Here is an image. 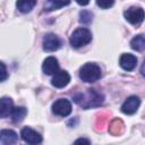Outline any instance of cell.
Returning <instances> with one entry per match:
<instances>
[{
    "label": "cell",
    "instance_id": "6da1fadb",
    "mask_svg": "<svg viewBox=\"0 0 145 145\" xmlns=\"http://www.w3.org/2000/svg\"><path fill=\"white\" fill-rule=\"evenodd\" d=\"M74 101L84 109H89L93 106H99L103 102V95L96 92L94 88L86 89L84 93H78L75 95Z\"/></svg>",
    "mask_w": 145,
    "mask_h": 145
},
{
    "label": "cell",
    "instance_id": "7a4b0ae2",
    "mask_svg": "<svg viewBox=\"0 0 145 145\" xmlns=\"http://www.w3.org/2000/svg\"><path fill=\"white\" fill-rule=\"evenodd\" d=\"M79 77L83 82L86 83L96 82L101 77V69L96 63L93 62L85 63L79 70Z\"/></svg>",
    "mask_w": 145,
    "mask_h": 145
},
{
    "label": "cell",
    "instance_id": "3957f363",
    "mask_svg": "<svg viewBox=\"0 0 145 145\" xmlns=\"http://www.w3.org/2000/svg\"><path fill=\"white\" fill-rule=\"evenodd\" d=\"M92 40V34L89 32V29L85 28V27H80L77 28L70 36V44L72 48H80L84 46L86 44H88Z\"/></svg>",
    "mask_w": 145,
    "mask_h": 145
},
{
    "label": "cell",
    "instance_id": "277c9868",
    "mask_svg": "<svg viewBox=\"0 0 145 145\" xmlns=\"http://www.w3.org/2000/svg\"><path fill=\"white\" fill-rule=\"evenodd\" d=\"M125 18L133 25L140 24L145 18V11L140 7H130L125 11Z\"/></svg>",
    "mask_w": 145,
    "mask_h": 145
},
{
    "label": "cell",
    "instance_id": "5b68a950",
    "mask_svg": "<svg viewBox=\"0 0 145 145\" xmlns=\"http://www.w3.org/2000/svg\"><path fill=\"white\" fill-rule=\"evenodd\" d=\"M52 111L60 117H67L71 112V103L67 99H59L52 104Z\"/></svg>",
    "mask_w": 145,
    "mask_h": 145
},
{
    "label": "cell",
    "instance_id": "8992f818",
    "mask_svg": "<svg viewBox=\"0 0 145 145\" xmlns=\"http://www.w3.org/2000/svg\"><path fill=\"white\" fill-rule=\"evenodd\" d=\"M20 136H22L23 140L28 143V144H40L42 142V136L37 131L33 130L29 127L23 128L22 133H20Z\"/></svg>",
    "mask_w": 145,
    "mask_h": 145
},
{
    "label": "cell",
    "instance_id": "52a82bcc",
    "mask_svg": "<svg viewBox=\"0 0 145 145\" xmlns=\"http://www.w3.org/2000/svg\"><path fill=\"white\" fill-rule=\"evenodd\" d=\"M139 104H140L139 97L136 96V95H131L121 105V111L123 113H126V114H133V113H135L137 111Z\"/></svg>",
    "mask_w": 145,
    "mask_h": 145
},
{
    "label": "cell",
    "instance_id": "ba28073f",
    "mask_svg": "<svg viewBox=\"0 0 145 145\" xmlns=\"http://www.w3.org/2000/svg\"><path fill=\"white\" fill-rule=\"evenodd\" d=\"M60 45H61V41L57 35L52 33H49L43 37V49L45 51H49V52L56 51L60 48Z\"/></svg>",
    "mask_w": 145,
    "mask_h": 145
},
{
    "label": "cell",
    "instance_id": "9c48e42d",
    "mask_svg": "<svg viewBox=\"0 0 145 145\" xmlns=\"http://www.w3.org/2000/svg\"><path fill=\"white\" fill-rule=\"evenodd\" d=\"M69 82H70V76L65 70H60V71L56 72L53 78H52V80H51L52 85L54 87H57V88H62V87L67 86Z\"/></svg>",
    "mask_w": 145,
    "mask_h": 145
},
{
    "label": "cell",
    "instance_id": "30bf717a",
    "mask_svg": "<svg viewBox=\"0 0 145 145\" xmlns=\"http://www.w3.org/2000/svg\"><path fill=\"white\" fill-rule=\"evenodd\" d=\"M119 63L121 66L122 69L127 70V71H130L133 70L136 65H137V58L134 56V54H130V53H123L120 59H119Z\"/></svg>",
    "mask_w": 145,
    "mask_h": 145
},
{
    "label": "cell",
    "instance_id": "8fae6325",
    "mask_svg": "<svg viewBox=\"0 0 145 145\" xmlns=\"http://www.w3.org/2000/svg\"><path fill=\"white\" fill-rule=\"evenodd\" d=\"M42 69H43V71H44L46 75H54L56 72L59 71V63H58V60H57L54 57H48V58L44 60V62H43Z\"/></svg>",
    "mask_w": 145,
    "mask_h": 145
},
{
    "label": "cell",
    "instance_id": "7c38bea8",
    "mask_svg": "<svg viewBox=\"0 0 145 145\" xmlns=\"http://www.w3.org/2000/svg\"><path fill=\"white\" fill-rule=\"evenodd\" d=\"M18 139L17 134L14 130L10 129H2L0 134V144L6 145V144H14Z\"/></svg>",
    "mask_w": 145,
    "mask_h": 145
},
{
    "label": "cell",
    "instance_id": "4fadbf2b",
    "mask_svg": "<svg viewBox=\"0 0 145 145\" xmlns=\"http://www.w3.org/2000/svg\"><path fill=\"white\" fill-rule=\"evenodd\" d=\"M14 106H12V100L10 97H2L0 101V116L1 118H6L9 114H11Z\"/></svg>",
    "mask_w": 145,
    "mask_h": 145
},
{
    "label": "cell",
    "instance_id": "5bb4252c",
    "mask_svg": "<svg viewBox=\"0 0 145 145\" xmlns=\"http://www.w3.org/2000/svg\"><path fill=\"white\" fill-rule=\"evenodd\" d=\"M70 3V0H46L44 3V10L51 11L61 7H65Z\"/></svg>",
    "mask_w": 145,
    "mask_h": 145
},
{
    "label": "cell",
    "instance_id": "9a60e30c",
    "mask_svg": "<svg viewBox=\"0 0 145 145\" xmlns=\"http://www.w3.org/2000/svg\"><path fill=\"white\" fill-rule=\"evenodd\" d=\"M123 130H125V125H123V122H122L120 119H118V118L113 119V120L110 122V125H109V131H110V134H112V135H120V134L123 133Z\"/></svg>",
    "mask_w": 145,
    "mask_h": 145
},
{
    "label": "cell",
    "instance_id": "2e32d148",
    "mask_svg": "<svg viewBox=\"0 0 145 145\" xmlns=\"http://www.w3.org/2000/svg\"><path fill=\"white\" fill-rule=\"evenodd\" d=\"M35 5L36 0H17L16 2V6L20 12H29Z\"/></svg>",
    "mask_w": 145,
    "mask_h": 145
},
{
    "label": "cell",
    "instance_id": "e0dca14e",
    "mask_svg": "<svg viewBox=\"0 0 145 145\" xmlns=\"http://www.w3.org/2000/svg\"><path fill=\"white\" fill-rule=\"evenodd\" d=\"M27 114V109L24 108V106H17V108H14L12 111H11V120L14 122H20L25 116Z\"/></svg>",
    "mask_w": 145,
    "mask_h": 145
},
{
    "label": "cell",
    "instance_id": "ac0fdd59",
    "mask_svg": "<svg viewBox=\"0 0 145 145\" xmlns=\"http://www.w3.org/2000/svg\"><path fill=\"white\" fill-rule=\"evenodd\" d=\"M131 49L136 51H144L145 50V36L144 35H137L130 41Z\"/></svg>",
    "mask_w": 145,
    "mask_h": 145
},
{
    "label": "cell",
    "instance_id": "d6986e66",
    "mask_svg": "<svg viewBox=\"0 0 145 145\" xmlns=\"http://www.w3.org/2000/svg\"><path fill=\"white\" fill-rule=\"evenodd\" d=\"M92 18H93V14L88 10H83L80 11L79 14V22L83 23V24H88L92 22Z\"/></svg>",
    "mask_w": 145,
    "mask_h": 145
},
{
    "label": "cell",
    "instance_id": "ffe728a7",
    "mask_svg": "<svg viewBox=\"0 0 145 145\" xmlns=\"http://www.w3.org/2000/svg\"><path fill=\"white\" fill-rule=\"evenodd\" d=\"M114 0H96V5L102 9H108L112 7Z\"/></svg>",
    "mask_w": 145,
    "mask_h": 145
},
{
    "label": "cell",
    "instance_id": "44dd1931",
    "mask_svg": "<svg viewBox=\"0 0 145 145\" xmlns=\"http://www.w3.org/2000/svg\"><path fill=\"white\" fill-rule=\"evenodd\" d=\"M1 69H2V71H1V82H3L7 78V69H6V66H5L3 62H1Z\"/></svg>",
    "mask_w": 145,
    "mask_h": 145
},
{
    "label": "cell",
    "instance_id": "7402d4cb",
    "mask_svg": "<svg viewBox=\"0 0 145 145\" xmlns=\"http://www.w3.org/2000/svg\"><path fill=\"white\" fill-rule=\"evenodd\" d=\"M78 143H85V144H89V143H91V140L85 139V138H79V139L75 140V144H78Z\"/></svg>",
    "mask_w": 145,
    "mask_h": 145
},
{
    "label": "cell",
    "instance_id": "603a6c76",
    "mask_svg": "<svg viewBox=\"0 0 145 145\" xmlns=\"http://www.w3.org/2000/svg\"><path fill=\"white\" fill-rule=\"evenodd\" d=\"M76 2L79 3V5H82V6H86L89 2V0H76Z\"/></svg>",
    "mask_w": 145,
    "mask_h": 145
},
{
    "label": "cell",
    "instance_id": "cb8c5ba5",
    "mask_svg": "<svg viewBox=\"0 0 145 145\" xmlns=\"http://www.w3.org/2000/svg\"><path fill=\"white\" fill-rule=\"evenodd\" d=\"M140 72H142V75L145 76V61H144V63H143L142 67H140Z\"/></svg>",
    "mask_w": 145,
    "mask_h": 145
}]
</instances>
